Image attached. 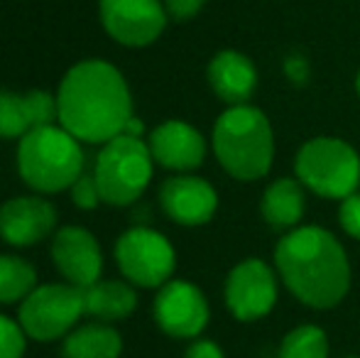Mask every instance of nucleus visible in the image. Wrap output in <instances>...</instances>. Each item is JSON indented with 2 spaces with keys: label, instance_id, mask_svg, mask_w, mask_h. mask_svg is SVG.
<instances>
[{
  "label": "nucleus",
  "instance_id": "obj_1",
  "mask_svg": "<svg viewBox=\"0 0 360 358\" xmlns=\"http://www.w3.org/2000/svg\"><path fill=\"white\" fill-rule=\"evenodd\" d=\"M59 125L76 140L105 145L125 133L133 118V94L128 82L105 59H84L64 74L57 91Z\"/></svg>",
  "mask_w": 360,
  "mask_h": 358
},
{
  "label": "nucleus",
  "instance_id": "obj_2",
  "mask_svg": "<svg viewBox=\"0 0 360 358\" xmlns=\"http://www.w3.org/2000/svg\"><path fill=\"white\" fill-rule=\"evenodd\" d=\"M282 285L309 309H333L351 290V260L343 243L323 226H297L275 245Z\"/></svg>",
  "mask_w": 360,
  "mask_h": 358
},
{
  "label": "nucleus",
  "instance_id": "obj_3",
  "mask_svg": "<svg viewBox=\"0 0 360 358\" xmlns=\"http://www.w3.org/2000/svg\"><path fill=\"white\" fill-rule=\"evenodd\" d=\"M211 148L223 172L250 184L270 174L275 162V130L257 106H228L214 123Z\"/></svg>",
  "mask_w": 360,
  "mask_h": 358
},
{
  "label": "nucleus",
  "instance_id": "obj_4",
  "mask_svg": "<svg viewBox=\"0 0 360 358\" xmlns=\"http://www.w3.org/2000/svg\"><path fill=\"white\" fill-rule=\"evenodd\" d=\"M18 172L37 194H57L84 174V148L67 128H32L18 143Z\"/></svg>",
  "mask_w": 360,
  "mask_h": 358
},
{
  "label": "nucleus",
  "instance_id": "obj_5",
  "mask_svg": "<svg viewBox=\"0 0 360 358\" xmlns=\"http://www.w3.org/2000/svg\"><path fill=\"white\" fill-rule=\"evenodd\" d=\"M294 177L323 199H346L360 186V155L333 135L309 138L294 155Z\"/></svg>",
  "mask_w": 360,
  "mask_h": 358
},
{
  "label": "nucleus",
  "instance_id": "obj_6",
  "mask_svg": "<svg viewBox=\"0 0 360 358\" xmlns=\"http://www.w3.org/2000/svg\"><path fill=\"white\" fill-rule=\"evenodd\" d=\"M155 160L143 138L118 135L101 148L94 177L101 199L108 206H130L150 186Z\"/></svg>",
  "mask_w": 360,
  "mask_h": 358
},
{
  "label": "nucleus",
  "instance_id": "obj_7",
  "mask_svg": "<svg viewBox=\"0 0 360 358\" xmlns=\"http://www.w3.org/2000/svg\"><path fill=\"white\" fill-rule=\"evenodd\" d=\"M84 314L86 305L81 287L69 282H49V285H37L20 302L18 321L27 339L49 344L72 334L76 321Z\"/></svg>",
  "mask_w": 360,
  "mask_h": 358
},
{
  "label": "nucleus",
  "instance_id": "obj_8",
  "mask_svg": "<svg viewBox=\"0 0 360 358\" xmlns=\"http://www.w3.org/2000/svg\"><path fill=\"white\" fill-rule=\"evenodd\" d=\"M115 263L130 285L160 290L174 275L176 250L160 231L133 226L115 241Z\"/></svg>",
  "mask_w": 360,
  "mask_h": 358
},
{
  "label": "nucleus",
  "instance_id": "obj_9",
  "mask_svg": "<svg viewBox=\"0 0 360 358\" xmlns=\"http://www.w3.org/2000/svg\"><path fill=\"white\" fill-rule=\"evenodd\" d=\"M275 265H267L260 258H245L233 265L223 285V300L233 319L243 324L260 321L275 309L280 285H277Z\"/></svg>",
  "mask_w": 360,
  "mask_h": 358
},
{
  "label": "nucleus",
  "instance_id": "obj_10",
  "mask_svg": "<svg viewBox=\"0 0 360 358\" xmlns=\"http://www.w3.org/2000/svg\"><path fill=\"white\" fill-rule=\"evenodd\" d=\"M157 326L172 339L194 341L204 334L211 319V307L204 290L189 280H169L157 290L152 302Z\"/></svg>",
  "mask_w": 360,
  "mask_h": 358
},
{
  "label": "nucleus",
  "instance_id": "obj_11",
  "mask_svg": "<svg viewBox=\"0 0 360 358\" xmlns=\"http://www.w3.org/2000/svg\"><path fill=\"white\" fill-rule=\"evenodd\" d=\"M98 15L108 37L133 49L157 42L169 20L162 0H101Z\"/></svg>",
  "mask_w": 360,
  "mask_h": 358
},
{
  "label": "nucleus",
  "instance_id": "obj_12",
  "mask_svg": "<svg viewBox=\"0 0 360 358\" xmlns=\"http://www.w3.org/2000/svg\"><path fill=\"white\" fill-rule=\"evenodd\" d=\"M52 263L59 275L81 290L101 280L103 272V253L101 243L84 226H64L52 238Z\"/></svg>",
  "mask_w": 360,
  "mask_h": 358
},
{
  "label": "nucleus",
  "instance_id": "obj_13",
  "mask_svg": "<svg viewBox=\"0 0 360 358\" xmlns=\"http://www.w3.org/2000/svg\"><path fill=\"white\" fill-rule=\"evenodd\" d=\"M57 209L39 194L13 196L0 206V238L15 248H30L54 234Z\"/></svg>",
  "mask_w": 360,
  "mask_h": 358
},
{
  "label": "nucleus",
  "instance_id": "obj_14",
  "mask_svg": "<svg viewBox=\"0 0 360 358\" xmlns=\"http://www.w3.org/2000/svg\"><path fill=\"white\" fill-rule=\"evenodd\" d=\"M147 148H150L155 165L176 174H189L199 170L206 160V150H209L201 130L179 118L157 125L150 133Z\"/></svg>",
  "mask_w": 360,
  "mask_h": 358
},
{
  "label": "nucleus",
  "instance_id": "obj_15",
  "mask_svg": "<svg viewBox=\"0 0 360 358\" xmlns=\"http://www.w3.org/2000/svg\"><path fill=\"white\" fill-rule=\"evenodd\" d=\"M160 206L169 221L179 226H204L218 209V191L196 174H174L160 186Z\"/></svg>",
  "mask_w": 360,
  "mask_h": 358
},
{
  "label": "nucleus",
  "instance_id": "obj_16",
  "mask_svg": "<svg viewBox=\"0 0 360 358\" xmlns=\"http://www.w3.org/2000/svg\"><path fill=\"white\" fill-rule=\"evenodd\" d=\"M206 79L218 101H223L226 106H243L257 91L260 74L248 54L238 49H221L211 57Z\"/></svg>",
  "mask_w": 360,
  "mask_h": 358
},
{
  "label": "nucleus",
  "instance_id": "obj_17",
  "mask_svg": "<svg viewBox=\"0 0 360 358\" xmlns=\"http://www.w3.org/2000/svg\"><path fill=\"white\" fill-rule=\"evenodd\" d=\"M307 211V186L297 177H280L265 186L260 199V214L265 224L277 234L302 226Z\"/></svg>",
  "mask_w": 360,
  "mask_h": 358
},
{
  "label": "nucleus",
  "instance_id": "obj_18",
  "mask_svg": "<svg viewBox=\"0 0 360 358\" xmlns=\"http://www.w3.org/2000/svg\"><path fill=\"white\" fill-rule=\"evenodd\" d=\"M86 314L113 324L123 321L138 309V292L128 280H98L84 290Z\"/></svg>",
  "mask_w": 360,
  "mask_h": 358
},
{
  "label": "nucleus",
  "instance_id": "obj_19",
  "mask_svg": "<svg viewBox=\"0 0 360 358\" xmlns=\"http://www.w3.org/2000/svg\"><path fill=\"white\" fill-rule=\"evenodd\" d=\"M64 358H120L123 339L105 321H94L64 336Z\"/></svg>",
  "mask_w": 360,
  "mask_h": 358
},
{
  "label": "nucleus",
  "instance_id": "obj_20",
  "mask_svg": "<svg viewBox=\"0 0 360 358\" xmlns=\"http://www.w3.org/2000/svg\"><path fill=\"white\" fill-rule=\"evenodd\" d=\"M37 287V270L18 255H0V305L22 302Z\"/></svg>",
  "mask_w": 360,
  "mask_h": 358
},
{
  "label": "nucleus",
  "instance_id": "obj_21",
  "mask_svg": "<svg viewBox=\"0 0 360 358\" xmlns=\"http://www.w3.org/2000/svg\"><path fill=\"white\" fill-rule=\"evenodd\" d=\"M280 358H328V336L316 324L289 329L280 344Z\"/></svg>",
  "mask_w": 360,
  "mask_h": 358
},
{
  "label": "nucleus",
  "instance_id": "obj_22",
  "mask_svg": "<svg viewBox=\"0 0 360 358\" xmlns=\"http://www.w3.org/2000/svg\"><path fill=\"white\" fill-rule=\"evenodd\" d=\"M30 130H32V118H30L27 96L0 89V138H22Z\"/></svg>",
  "mask_w": 360,
  "mask_h": 358
},
{
  "label": "nucleus",
  "instance_id": "obj_23",
  "mask_svg": "<svg viewBox=\"0 0 360 358\" xmlns=\"http://www.w3.org/2000/svg\"><path fill=\"white\" fill-rule=\"evenodd\" d=\"M27 349V334L20 321L0 314V358H22Z\"/></svg>",
  "mask_w": 360,
  "mask_h": 358
},
{
  "label": "nucleus",
  "instance_id": "obj_24",
  "mask_svg": "<svg viewBox=\"0 0 360 358\" xmlns=\"http://www.w3.org/2000/svg\"><path fill=\"white\" fill-rule=\"evenodd\" d=\"M69 196H72L74 206H79L81 211H91V209H96L98 204H103L94 172H91V174L89 172L81 174V177L76 179L72 186H69Z\"/></svg>",
  "mask_w": 360,
  "mask_h": 358
},
{
  "label": "nucleus",
  "instance_id": "obj_25",
  "mask_svg": "<svg viewBox=\"0 0 360 358\" xmlns=\"http://www.w3.org/2000/svg\"><path fill=\"white\" fill-rule=\"evenodd\" d=\"M338 224H341L343 234L360 241V191L341 199V204H338Z\"/></svg>",
  "mask_w": 360,
  "mask_h": 358
},
{
  "label": "nucleus",
  "instance_id": "obj_26",
  "mask_svg": "<svg viewBox=\"0 0 360 358\" xmlns=\"http://www.w3.org/2000/svg\"><path fill=\"white\" fill-rule=\"evenodd\" d=\"M282 69H285V77L294 84V87H307L309 79H311V64H309V59L304 57L302 52L287 54Z\"/></svg>",
  "mask_w": 360,
  "mask_h": 358
},
{
  "label": "nucleus",
  "instance_id": "obj_27",
  "mask_svg": "<svg viewBox=\"0 0 360 358\" xmlns=\"http://www.w3.org/2000/svg\"><path fill=\"white\" fill-rule=\"evenodd\" d=\"M162 3H165V10L172 20L186 23V20L196 18L204 10L206 0H162Z\"/></svg>",
  "mask_w": 360,
  "mask_h": 358
},
{
  "label": "nucleus",
  "instance_id": "obj_28",
  "mask_svg": "<svg viewBox=\"0 0 360 358\" xmlns=\"http://www.w3.org/2000/svg\"><path fill=\"white\" fill-rule=\"evenodd\" d=\"M184 358H226L223 349L211 339H194L189 349L184 351Z\"/></svg>",
  "mask_w": 360,
  "mask_h": 358
},
{
  "label": "nucleus",
  "instance_id": "obj_29",
  "mask_svg": "<svg viewBox=\"0 0 360 358\" xmlns=\"http://www.w3.org/2000/svg\"><path fill=\"white\" fill-rule=\"evenodd\" d=\"M143 133H145V125H143V120L140 118H130L128 120V125H125V135H133V138H143Z\"/></svg>",
  "mask_w": 360,
  "mask_h": 358
},
{
  "label": "nucleus",
  "instance_id": "obj_30",
  "mask_svg": "<svg viewBox=\"0 0 360 358\" xmlns=\"http://www.w3.org/2000/svg\"><path fill=\"white\" fill-rule=\"evenodd\" d=\"M356 94H358V98H360V69H358V74H356Z\"/></svg>",
  "mask_w": 360,
  "mask_h": 358
},
{
  "label": "nucleus",
  "instance_id": "obj_31",
  "mask_svg": "<svg viewBox=\"0 0 360 358\" xmlns=\"http://www.w3.org/2000/svg\"><path fill=\"white\" fill-rule=\"evenodd\" d=\"M341 358H360V356H341Z\"/></svg>",
  "mask_w": 360,
  "mask_h": 358
}]
</instances>
